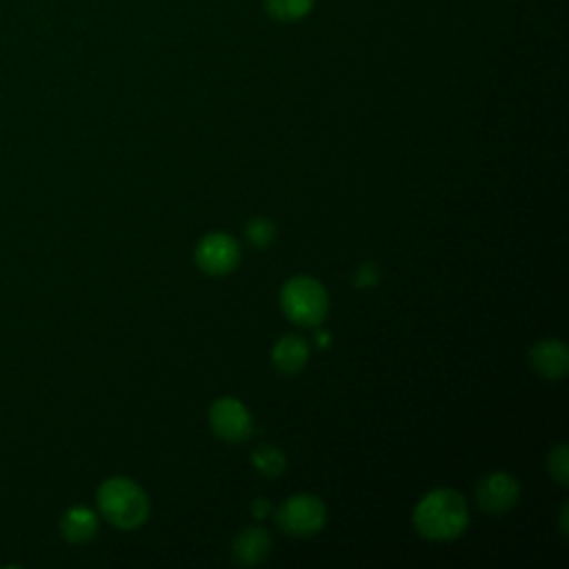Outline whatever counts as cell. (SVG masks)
<instances>
[{
    "label": "cell",
    "mask_w": 569,
    "mask_h": 569,
    "mask_svg": "<svg viewBox=\"0 0 569 569\" xmlns=\"http://www.w3.org/2000/svg\"><path fill=\"white\" fill-rule=\"evenodd\" d=\"M269 502L264 500V498H256L253 502H251V511H253V516L256 518H267V513H269Z\"/></svg>",
    "instance_id": "cell-17"
},
{
    "label": "cell",
    "mask_w": 569,
    "mask_h": 569,
    "mask_svg": "<svg viewBox=\"0 0 569 569\" xmlns=\"http://www.w3.org/2000/svg\"><path fill=\"white\" fill-rule=\"evenodd\" d=\"M309 360V345L300 336H282L271 351V362L280 373H298Z\"/></svg>",
    "instance_id": "cell-9"
},
{
    "label": "cell",
    "mask_w": 569,
    "mask_h": 569,
    "mask_svg": "<svg viewBox=\"0 0 569 569\" xmlns=\"http://www.w3.org/2000/svg\"><path fill=\"white\" fill-rule=\"evenodd\" d=\"M251 465L256 467L258 473L267 476V478H276L284 471L287 467V458L284 453L276 447V445H258L253 451H251Z\"/></svg>",
    "instance_id": "cell-12"
},
{
    "label": "cell",
    "mask_w": 569,
    "mask_h": 569,
    "mask_svg": "<svg viewBox=\"0 0 569 569\" xmlns=\"http://www.w3.org/2000/svg\"><path fill=\"white\" fill-rule=\"evenodd\" d=\"M247 238L253 247L258 249H264L273 242L276 238V224L267 218H253L249 224H247Z\"/></svg>",
    "instance_id": "cell-14"
},
{
    "label": "cell",
    "mask_w": 569,
    "mask_h": 569,
    "mask_svg": "<svg viewBox=\"0 0 569 569\" xmlns=\"http://www.w3.org/2000/svg\"><path fill=\"white\" fill-rule=\"evenodd\" d=\"M413 525L427 540L447 542L465 533L469 525V509L456 489H433L420 498L413 509Z\"/></svg>",
    "instance_id": "cell-1"
},
{
    "label": "cell",
    "mask_w": 569,
    "mask_h": 569,
    "mask_svg": "<svg viewBox=\"0 0 569 569\" xmlns=\"http://www.w3.org/2000/svg\"><path fill=\"white\" fill-rule=\"evenodd\" d=\"M211 431L227 442H242L253 431V420L247 407L231 396L218 398L209 409Z\"/></svg>",
    "instance_id": "cell-5"
},
{
    "label": "cell",
    "mask_w": 569,
    "mask_h": 569,
    "mask_svg": "<svg viewBox=\"0 0 569 569\" xmlns=\"http://www.w3.org/2000/svg\"><path fill=\"white\" fill-rule=\"evenodd\" d=\"M531 369L547 380H558L567 373L569 367V351L562 340L558 338H542L529 351Z\"/></svg>",
    "instance_id": "cell-8"
},
{
    "label": "cell",
    "mask_w": 569,
    "mask_h": 569,
    "mask_svg": "<svg viewBox=\"0 0 569 569\" xmlns=\"http://www.w3.org/2000/svg\"><path fill=\"white\" fill-rule=\"evenodd\" d=\"M313 0H264V11L278 22H296L309 16Z\"/></svg>",
    "instance_id": "cell-13"
},
{
    "label": "cell",
    "mask_w": 569,
    "mask_h": 569,
    "mask_svg": "<svg viewBox=\"0 0 569 569\" xmlns=\"http://www.w3.org/2000/svg\"><path fill=\"white\" fill-rule=\"evenodd\" d=\"M549 473L556 482L567 485L569 476V465H567V445L560 442L551 453H549Z\"/></svg>",
    "instance_id": "cell-15"
},
{
    "label": "cell",
    "mask_w": 569,
    "mask_h": 569,
    "mask_svg": "<svg viewBox=\"0 0 569 569\" xmlns=\"http://www.w3.org/2000/svg\"><path fill=\"white\" fill-rule=\"evenodd\" d=\"M238 260H240L238 242L222 231H211L202 236L200 242L196 244V262L209 276H224L233 271Z\"/></svg>",
    "instance_id": "cell-6"
},
{
    "label": "cell",
    "mask_w": 569,
    "mask_h": 569,
    "mask_svg": "<svg viewBox=\"0 0 569 569\" xmlns=\"http://www.w3.org/2000/svg\"><path fill=\"white\" fill-rule=\"evenodd\" d=\"M316 338H318V340H316V342H318V347H327V345H329V331H325V329H322V331H318V336H316Z\"/></svg>",
    "instance_id": "cell-18"
},
{
    "label": "cell",
    "mask_w": 569,
    "mask_h": 569,
    "mask_svg": "<svg viewBox=\"0 0 569 569\" xmlns=\"http://www.w3.org/2000/svg\"><path fill=\"white\" fill-rule=\"evenodd\" d=\"M476 496L482 511L498 516L509 511L518 502L520 485L511 473L493 471L480 480Z\"/></svg>",
    "instance_id": "cell-7"
},
{
    "label": "cell",
    "mask_w": 569,
    "mask_h": 569,
    "mask_svg": "<svg viewBox=\"0 0 569 569\" xmlns=\"http://www.w3.org/2000/svg\"><path fill=\"white\" fill-rule=\"evenodd\" d=\"M271 538L262 527H247L233 540V556L240 565H258L269 556Z\"/></svg>",
    "instance_id": "cell-10"
},
{
    "label": "cell",
    "mask_w": 569,
    "mask_h": 569,
    "mask_svg": "<svg viewBox=\"0 0 569 569\" xmlns=\"http://www.w3.org/2000/svg\"><path fill=\"white\" fill-rule=\"evenodd\" d=\"M60 531L69 542H89L98 531V518L89 507H71L60 520Z\"/></svg>",
    "instance_id": "cell-11"
},
{
    "label": "cell",
    "mask_w": 569,
    "mask_h": 569,
    "mask_svg": "<svg viewBox=\"0 0 569 569\" xmlns=\"http://www.w3.org/2000/svg\"><path fill=\"white\" fill-rule=\"evenodd\" d=\"M560 531L567 533V507L560 509Z\"/></svg>",
    "instance_id": "cell-19"
},
{
    "label": "cell",
    "mask_w": 569,
    "mask_h": 569,
    "mask_svg": "<svg viewBox=\"0 0 569 569\" xmlns=\"http://www.w3.org/2000/svg\"><path fill=\"white\" fill-rule=\"evenodd\" d=\"M280 305L291 322L313 327L327 316L329 296L320 280L311 276H293L280 291Z\"/></svg>",
    "instance_id": "cell-3"
},
{
    "label": "cell",
    "mask_w": 569,
    "mask_h": 569,
    "mask_svg": "<svg viewBox=\"0 0 569 569\" xmlns=\"http://www.w3.org/2000/svg\"><path fill=\"white\" fill-rule=\"evenodd\" d=\"M380 280V271L373 262H365L356 269L353 273V284L360 287V289H367V287H376Z\"/></svg>",
    "instance_id": "cell-16"
},
{
    "label": "cell",
    "mask_w": 569,
    "mask_h": 569,
    "mask_svg": "<svg viewBox=\"0 0 569 569\" xmlns=\"http://www.w3.org/2000/svg\"><path fill=\"white\" fill-rule=\"evenodd\" d=\"M98 509L113 527L136 529L149 516V498L131 478L113 476L98 489Z\"/></svg>",
    "instance_id": "cell-2"
},
{
    "label": "cell",
    "mask_w": 569,
    "mask_h": 569,
    "mask_svg": "<svg viewBox=\"0 0 569 569\" xmlns=\"http://www.w3.org/2000/svg\"><path fill=\"white\" fill-rule=\"evenodd\" d=\"M327 520L325 502L313 493H296L278 509V525L291 536H311Z\"/></svg>",
    "instance_id": "cell-4"
}]
</instances>
